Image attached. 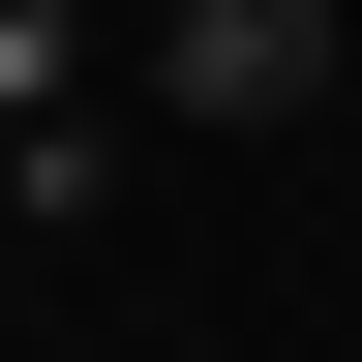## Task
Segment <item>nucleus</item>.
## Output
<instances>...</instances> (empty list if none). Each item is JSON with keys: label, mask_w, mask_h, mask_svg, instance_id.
Listing matches in <instances>:
<instances>
[{"label": "nucleus", "mask_w": 362, "mask_h": 362, "mask_svg": "<svg viewBox=\"0 0 362 362\" xmlns=\"http://www.w3.org/2000/svg\"><path fill=\"white\" fill-rule=\"evenodd\" d=\"M151 121H332V0H181L151 30Z\"/></svg>", "instance_id": "obj_1"}, {"label": "nucleus", "mask_w": 362, "mask_h": 362, "mask_svg": "<svg viewBox=\"0 0 362 362\" xmlns=\"http://www.w3.org/2000/svg\"><path fill=\"white\" fill-rule=\"evenodd\" d=\"M90 121V0H0V151H61Z\"/></svg>", "instance_id": "obj_2"}]
</instances>
